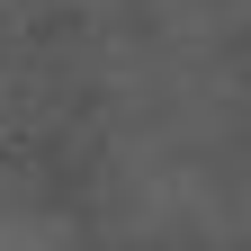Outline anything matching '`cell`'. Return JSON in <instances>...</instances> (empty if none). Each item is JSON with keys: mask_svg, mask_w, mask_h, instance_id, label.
Listing matches in <instances>:
<instances>
[{"mask_svg": "<svg viewBox=\"0 0 251 251\" xmlns=\"http://www.w3.org/2000/svg\"><path fill=\"white\" fill-rule=\"evenodd\" d=\"M0 9H18V0H0Z\"/></svg>", "mask_w": 251, "mask_h": 251, "instance_id": "cell-1", "label": "cell"}]
</instances>
